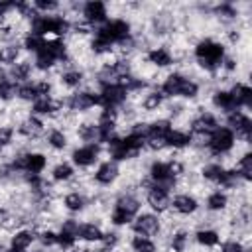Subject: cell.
<instances>
[{"label": "cell", "mask_w": 252, "mask_h": 252, "mask_svg": "<svg viewBox=\"0 0 252 252\" xmlns=\"http://www.w3.org/2000/svg\"><path fill=\"white\" fill-rule=\"evenodd\" d=\"M226 55V47L222 41L215 39V37H201L195 41L193 45V57H195V65L205 71V73H219L220 71V63L222 57Z\"/></svg>", "instance_id": "cell-1"}, {"label": "cell", "mask_w": 252, "mask_h": 252, "mask_svg": "<svg viewBox=\"0 0 252 252\" xmlns=\"http://www.w3.org/2000/svg\"><path fill=\"white\" fill-rule=\"evenodd\" d=\"M159 93L163 96H181V98H187V100H193L199 96L201 93V85L197 81H193L191 77H187L185 73L181 71H173L169 75H165V79L159 83Z\"/></svg>", "instance_id": "cell-2"}, {"label": "cell", "mask_w": 252, "mask_h": 252, "mask_svg": "<svg viewBox=\"0 0 252 252\" xmlns=\"http://www.w3.org/2000/svg\"><path fill=\"white\" fill-rule=\"evenodd\" d=\"M140 199L134 195V193H126L122 191L116 201H114V207H112V213H110V224L112 226H124V224H130L134 220V217L138 215L140 211Z\"/></svg>", "instance_id": "cell-3"}, {"label": "cell", "mask_w": 252, "mask_h": 252, "mask_svg": "<svg viewBox=\"0 0 252 252\" xmlns=\"http://www.w3.org/2000/svg\"><path fill=\"white\" fill-rule=\"evenodd\" d=\"M94 35L106 39L114 47L116 43H120L132 35V24L124 18H112V20H106L102 26H98L94 30Z\"/></svg>", "instance_id": "cell-4"}, {"label": "cell", "mask_w": 252, "mask_h": 252, "mask_svg": "<svg viewBox=\"0 0 252 252\" xmlns=\"http://www.w3.org/2000/svg\"><path fill=\"white\" fill-rule=\"evenodd\" d=\"M234 144H236V136L230 128L226 126H219L211 136H209V142H207V152L211 156H226L234 150Z\"/></svg>", "instance_id": "cell-5"}, {"label": "cell", "mask_w": 252, "mask_h": 252, "mask_svg": "<svg viewBox=\"0 0 252 252\" xmlns=\"http://www.w3.org/2000/svg\"><path fill=\"white\" fill-rule=\"evenodd\" d=\"M65 106L73 112V114H81L87 112L94 106H100V94L93 89H83V91H75L71 93L69 98H65Z\"/></svg>", "instance_id": "cell-6"}, {"label": "cell", "mask_w": 252, "mask_h": 252, "mask_svg": "<svg viewBox=\"0 0 252 252\" xmlns=\"http://www.w3.org/2000/svg\"><path fill=\"white\" fill-rule=\"evenodd\" d=\"M132 230H134V234L152 238V236H156V234L161 232V220L154 213H142V215H136L134 217Z\"/></svg>", "instance_id": "cell-7"}, {"label": "cell", "mask_w": 252, "mask_h": 252, "mask_svg": "<svg viewBox=\"0 0 252 252\" xmlns=\"http://www.w3.org/2000/svg\"><path fill=\"white\" fill-rule=\"evenodd\" d=\"M81 20L91 24L93 28H98L108 20V6L100 0L85 2L83 8H81Z\"/></svg>", "instance_id": "cell-8"}, {"label": "cell", "mask_w": 252, "mask_h": 252, "mask_svg": "<svg viewBox=\"0 0 252 252\" xmlns=\"http://www.w3.org/2000/svg\"><path fill=\"white\" fill-rule=\"evenodd\" d=\"M169 191H171V189L165 187V185L152 183V187L146 191V201H148V205L152 207V211H156L158 215L169 211V203H171Z\"/></svg>", "instance_id": "cell-9"}, {"label": "cell", "mask_w": 252, "mask_h": 252, "mask_svg": "<svg viewBox=\"0 0 252 252\" xmlns=\"http://www.w3.org/2000/svg\"><path fill=\"white\" fill-rule=\"evenodd\" d=\"M98 94H100V106L120 108V106H124V104L128 102V93H126V89H122L118 83L100 87Z\"/></svg>", "instance_id": "cell-10"}, {"label": "cell", "mask_w": 252, "mask_h": 252, "mask_svg": "<svg viewBox=\"0 0 252 252\" xmlns=\"http://www.w3.org/2000/svg\"><path fill=\"white\" fill-rule=\"evenodd\" d=\"M217 128H219L217 116H215L213 112H209V110H199V112L191 118L189 134H205V136H211Z\"/></svg>", "instance_id": "cell-11"}, {"label": "cell", "mask_w": 252, "mask_h": 252, "mask_svg": "<svg viewBox=\"0 0 252 252\" xmlns=\"http://www.w3.org/2000/svg\"><path fill=\"white\" fill-rule=\"evenodd\" d=\"M98 156H100V144H85L73 150L71 159L77 167H91L96 163Z\"/></svg>", "instance_id": "cell-12"}, {"label": "cell", "mask_w": 252, "mask_h": 252, "mask_svg": "<svg viewBox=\"0 0 252 252\" xmlns=\"http://www.w3.org/2000/svg\"><path fill=\"white\" fill-rule=\"evenodd\" d=\"M146 63L159 71V69H167V67H171L175 61H173V53H171L169 47H165V45H158V47L148 49V53H146Z\"/></svg>", "instance_id": "cell-13"}, {"label": "cell", "mask_w": 252, "mask_h": 252, "mask_svg": "<svg viewBox=\"0 0 252 252\" xmlns=\"http://www.w3.org/2000/svg\"><path fill=\"white\" fill-rule=\"evenodd\" d=\"M148 177L152 179V183H158V185H165L169 189H173L177 185V181L171 177L169 173V165L167 161H152L150 167H148Z\"/></svg>", "instance_id": "cell-14"}, {"label": "cell", "mask_w": 252, "mask_h": 252, "mask_svg": "<svg viewBox=\"0 0 252 252\" xmlns=\"http://www.w3.org/2000/svg\"><path fill=\"white\" fill-rule=\"evenodd\" d=\"M169 209H171L173 213H177V215L189 217V215L197 213V209H199V201H197V197H195V195L179 193V195H175V197L171 199Z\"/></svg>", "instance_id": "cell-15"}, {"label": "cell", "mask_w": 252, "mask_h": 252, "mask_svg": "<svg viewBox=\"0 0 252 252\" xmlns=\"http://www.w3.org/2000/svg\"><path fill=\"white\" fill-rule=\"evenodd\" d=\"M120 177V167H118V163L116 161H112V159H108V161H102L98 167H96V171L93 173V179L98 183V185H112L116 179Z\"/></svg>", "instance_id": "cell-16"}, {"label": "cell", "mask_w": 252, "mask_h": 252, "mask_svg": "<svg viewBox=\"0 0 252 252\" xmlns=\"http://www.w3.org/2000/svg\"><path fill=\"white\" fill-rule=\"evenodd\" d=\"M43 130H45V124H43L37 116H33V114H30V116H26V118H22V120L18 122V134L24 136L26 140H35V138H39V136L43 134Z\"/></svg>", "instance_id": "cell-17"}, {"label": "cell", "mask_w": 252, "mask_h": 252, "mask_svg": "<svg viewBox=\"0 0 252 252\" xmlns=\"http://www.w3.org/2000/svg\"><path fill=\"white\" fill-rule=\"evenodd\" d=\"M228 93H230V96H232L236 108L242 110V108H250V106H252V89H250L246 83L234 81V83L230 85Z\"/></svg>", "instance_id": "cell-18"}, {"label": "cell", "mask_w": 252, "mask_h": 252, "mask_svg": "<svg viewBox=\"0 0 252 252\" xmlns=\"http://www.w3.org/2000/svg\"><path fill=\"white\" fill-rule=\"evenodd\" d=\"M201 179H205V181H209V183H215V185H224V181H226V175H228V167L226 165H222V163H205L203 167H201Z\"/></svg>", "instance_id": "cell-19"}, {"label": "cell", "mask_w": 252, "mask_h": 252, "mask_svg": "<svg viewBox=\"0 0 252 252\" xmlns=\"http://www.w3.org/2000/svg\"><path fill=\"white\" fill-rule=\"evenodd\" d=\"M102 236H104V230L94 222H79L77 226V240L93 244V242H100Z\"/></svg>", "instance_id": "cell-20"}, {"label": "cell", "mask_w": 252, "mask_h": 252, "mask_svg": "<svg viewBox=\"0 0 252 252\" xmlns=\"http://www.w3.org/2000/svg\"><path fill=\"white\" fill-rule=\"evenodd\" d=\"M228 205H230V199H228V195H226L224 191H220V189L211 191V193L207 195V201H205V207H207L209 213H224V211L228 209Z\"/></svg>", "instance_id": "cell-21"}, {"label": "cell", "mask_w": 252, "mask_h": 252, "mask_svg": "<svg viewBox=\"0 0 252 252\" xmlns=\"http://www.w3.org/2000/svg\"><path fill=\"white\" fill-rule=\"evenodd\" d=\"M211 104H213L217 110H220V112H232V110H236L234 100H232L228 89H217V91H213V94H211Z\"/></svg>", "instance_id": "cell-22"}, {"label": "cell", "mask_w": 252, "mask_h": 252, "mask_svg": "<svg viewBox=\"0 0 252 252\" xmlns=\"http://www.w3.org/2000/svg\"><path fill=\"white\" fill-rule=\"evenodd\" d=\"M35 238H37V230L35 228H18L10 236V246L28 250V246H32Z\"/></svg>", "instance_id": "cell-23"}, {"label": "cell", "mask_w": 252, "mask_h": 252, "mask_svg": "<svg viewBox=\"0 0 252 252\" xmlns=\"http://www.w3.org/2000/svg\"><path fill=\"white\" fill-rule=\"evenodd\" d=\"M165 146L173 148V150H183V148L191 146V134L181 128H171L169 134L165 136Z\"/></svg>", "instance_id": "cell-24"}, {"label": "cell", "mask_w": 252, "mask_h": 252, "mask_svg": "<svg viewBox=\"0 0 252 252\" xmlns=\"http://www.w3.org/2000/svg\"><path fill=\"white\" fill-rule=\"evenodd\" d=\"M220 240V232L215 226H203L195 232V242L203 248H215Z\"/></svg>", "instance_id": "cell-25"}, {"label": "cell", "mask_w": 252, "mask_h": 252, "mask_svg": "<svg viewBox=\"0 0 252 252\" xmlns=\"http://www.w3.org/2000/svg\"><path fill=\"white\" fill-rule=\"evenodd\" d=\"M59 83L67 89H79L85 83V73L79 67H71L59 73Z\"/></svg>", "instance_id": "cell-26"}, {"label": "cell", "mask_w": 252, "mask_h": 252, "mask_svg": "<svg viewBox=\"0 0 252 252\" xmlns=\"http://www.w3.org/2000/svg\"><path fill=\"white\" fill-rule=\"evenodd\" d=\"M20 51H22V45L18 41H6V43H0V63L2 65H14L18 63L20 59Z\"/></svg>", "instance_id": "cell-27"}, {"label": "cell", "mask_w": 252, "mask_h": 252, "mask_svg": "<svg viewBox=\"0 0 252 252\" xmlns=\"http://www.w3.org/2000/svg\"><path fill=\"white\" fill-rule=\"evenodd\" d=\"M163 98L165 96L159 93V89H152V91H148L140 98V110H144V112H156L163 104Z\"/></svg>", "instance_id": "cell-28"}, {"label": "cell", "mask_w": 252, "mask_h": 252, "mask_svg": "<svg viewBox=\"0 0 252 252\" xmlns=\"http://www.w3.org/2000/svg\"><path fill=\"white\" fill-rule=\"evenodd\" d=\"M189 242H191V234L185 228H175L169 234V248H171V252H187L189 250Z\"/></svg>", "instance_id": "cell-29"}, {"label": "cell", "mask_w": 252, "mask_h": 252, "mask_svg": "<svg viewBox=\"0 0 252 252\" xmlns=\"http://www.w3.org/2000/svg\"><path fill=\"white\" fill-rule=\"evenodd\" d=\"M33 63H30V61H18V63H14L12 67H10V73H8V77H10V81L14 83H18V81H28L30 77H32V73H33Z\"/></svg>", "instance_id": "cell-30"}, {"label": "cell", "mask_w": 252, "mask_h": 252, "mask_svg": "<svg viewBox=\"0 0 252 252\" xmlns=\"http://www.w3.org/2000/svg\"><path fill=\"white\" fill-rule=\"evenodd\" d=\"M63 207L69 211V213H83L87 209V199L83 193L79 191H69L65 197H63Z\"/></svg>", "instance_id": "cell-31"}, {"label": "cell", "mask_w": 252, "mask_h": 252, "mask_svg": "<svg viewBox=\"0 0 252 252\" xmlns=\"http://www.w3.org/2000/svg\"><path fill=\"white\" fill-rule=\"evenodd\" d=\"M77 136L83 142L89 144H98V124L96 122H79L77 124Z\"/></svg>", "instance_id": "cell-32"}, {"label": "cell", "mask_w": 252, "mask_h": 252, "mask_svg": "<svg viewBox=\"0 0 252 252\" xmlns=\"http://www.w3.org/2000/svg\"><path fill=\"white\" fill-rule=\"evenodd\" d=\"M45 142H47V146H49L51 150L61 152V150L67 148L69 138H67V134L63 132V128H51V130L47 132V136H45Z\"/></svg>", "instance_id": "cell-33"}, {"label": "cell", "mask_w": 252, "mask_h": 252, "mask_svg": "<svg viewBox=\"0 0 252 252\" xmlns=\"http://www.w3.org/2000/svg\"><path fill=\"white\" fill-rule=\"evenodd\" d=\"M75 177V169H73V165H69V163H65V161H59L53 169H51V179L55 181V183H67V181H71Z\"/></svg>", "instance_id": "cell-34"}, {"label": "cell", "mask_w": 252, "mask_h": 252, "mask_svg": "<svg viewBox=\"0 0 252 252\" xmlns=\"http://www.w3.org/2000/svg\"><path fill=\"white\" fill-rule=\"evenodd\" d=\"M130 246L134 252H158V244L148 238V236H140V234H134L132 240H130Z\"/></svg>", "instance_id": "cell-35"}, {"label": "cell", "mask_w": 252, "mask_h": 252, "mask_svg": "<svg viewBox=\"0 0 252 252\" xmlns=\"http://www.w3.org/2000/svg\"><path fill=\"white\" fill-rule=\"evenodd\" d=\"M16 96H18L20 100H24V102H33V100H37L39 94H37V87H35V83L20 85L18 91H16Z\"/></svg>", "instance_id": "cell-36"}, {"label": "cell", "mask_w": 252, "mask_h": 252, "mask_svg": "<svg viewBox=\"0 0 252 252\" xmlns=\"http://www.w3.org/2000/svg\"><path fill=\"white\" fill-rule=\"evenodd\" d=\"M37 238H39V242H41V246H43V248L57 246V230L41 228V230H37Z\"/></svg>", "instance_id": "cell-37"}, {"label": "cell", "mask_w": 252, "mask_h": 252, "mask_svg": "<svg viewBox=\"0 0 252 252\" xmlns=\"http://www.w3.org/2000/svg\"><path fill=\"white\" fill-rule=\"evenodd\" d=\"M220 252H250V246L242 244L238 238H230L220 244Z\"/></svg>", "instance_id": "cell-38"}, {"label": "cell", "mask_w": 252, "mask_h": 252, "mask_svg": "<svg viewBox=\"0 0 252 252\" xmlns=\"http://www.w3.org/2000/svg\"><path fill=\"white\" fill-rule=\"evenodd\" d=\"M14 126L10 124H0V144L6 148V146H12L14 142Z\"/></svg>", "instance_id": "cell-39"}, {"label": "cell", "mask_w": 252, "mask_h": 252, "mask_svg": "<svg viewBox=\"0 0 252 252\" xmlns=\"http://www.w3.org/2000/svg\"><path fill=\"white\" fill-rule=\"evenodd\" d=\"M4 252H26L24 248H14V246H10V248H6Z\"/></svg>", "instance_id": "cell-40"}, {"label": "cell", "mask_w": 252, "mask_h": 252, "mask_svg": "<svg viewBox=\"0 0 252 252\" xmlns=\"http://www.w3.org/2000/svg\"><path fill=\"white\" fill-rule=\"evenodd\" d=\"M0 252H4V244L2 242H0Z\"/></svg>", "instance_id": "cell-41"}, {"label": "cell", "mask_w": 252, "mask_h": 252, "mask_svg": "<svg viewBox=\"0 0 252 252\" xmlns=\"http://www.w3.org/2000/svg\"><path fill=\"white\" fill-rule=\"evenodd\" d=\"M2 152H4V146H2V144H0V154H2Z\"/></svg>", "instance_id": "cell-42"}, {"label": "cell", "mask_w": 252, "mask_h": 252, "mask_svg": "<svg viewBox=\"0 0 252 252\" xmlns=\"http://www.w3.org/2000/svg\"><path fill=\"white\" fill-rule=\"evenodd\" d=\"M0 215H2V209H0Z\"/></svg>", "instance_id": "cell-43"}]
</instances>
